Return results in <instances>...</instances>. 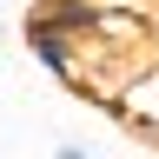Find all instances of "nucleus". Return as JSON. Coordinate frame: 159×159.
<instances>
[{"instance_id":"1","label":"nucleus","mask_w":159,"mask_h":159,"mask_svg":"<svg viewBox=\"0 0 159 159\" xmlns=\"http://www.w3.org/2000/svg\"><path fill=\"white\" fill-rule=\"evenodd\" d=\"M53 159H93V146H80V139H53Z\"/></svg>"}]
</instances>
